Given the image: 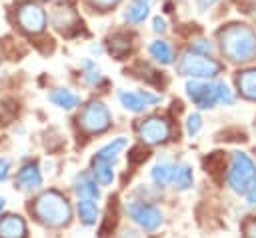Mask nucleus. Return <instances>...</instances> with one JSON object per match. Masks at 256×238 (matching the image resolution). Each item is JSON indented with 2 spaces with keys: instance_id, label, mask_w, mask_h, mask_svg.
Returning <instances> with one entry per match:
<instances>
[{
  "instance_id": "f257e3e1",
  "label": "nucleus",
  "mask_w": 256,
  "mask_h": 238,
  "mask_svg": "<svg viewBox=\"0 0 256 238\" xmlns=\"http://www.w3.org/2000/svg\"><path fill=\"white\" fill-rule=\"evenodd\" d=\"M222 54L236 64L248 62L256 56V32L246 24H230L218 34Z\"/></svg>"
},
{
  "instance_id": "f03ea898",
  "label": "nucleus",
  "mask_w": 256,
  "mask_h": 238,
  "mask_svg": "<svg viewBox=\"0 0 256 238\" xmlns=\"http://www.w3.org/2000/svg\"><path fill=\"white\" fill-rule=\"evenodd\" d=\"M32 212L46 226H64L72 218V208H70L68 200L56 190H48V192L40 194L34 200Z\"/></svg>"
},
{
  "instance_id": "7ed1b4c3",
  "label": "nucleus",
  "mask_w": 256,
  "mask_h": 238,
  "mask_svg": "<svg viewBox=\"0 0 256 238\" xmlns=\"http://www.w3.org/2000/svg\"><path fill=\"white\" fill-rule=\"evenodd\" d=\"M176 70H178V74L190 76L194 80H210L222 72V64L218 60H214L212 56H206V54H200L194 50H186L180 56Z\"/></svg>"
},
{
  "instance_id": "20e7f679",
  "label": "nucleus",
  "mask_w": 256,
  "mask_h": 238,
  "mask_svg": "<svg viewBox=\"0 0 256 238\" xmlns=\"http://www.w3.org/2000/svg\"><path fill=\"white\" fill-rule=\"evenodd\" d=\"M78 122V128L84 132V134H100L104 130L110 128V110L104 102L100 100H90L78 114L76 118Z\"/></svg>"
},
{
  "instance_id": "39448f33",
  "label": "nucleus",
  "mask_w": 256,
  "mask_h": 238,
  "mask_svg": "<svg viewBox=\"0 0 256 238\" xmlns=\"http://www.w3.org/2000/svg\"><path fill=\"white\" fill-rule=\"evenodd\" d=\"M254 180H256V164L250 160L248 154L234 152L232 154V162H230V170H228V184H230V188L234 192L244 194Z\"/></svg>"
},
{
  "instance_id": "423d86ee",
  "label": "nucleus",
  "mask_w": 256,
  "mask_h": 238,
  "mask_svg": "<svg viewBox=\"0 0 256 238\" xmlns=\"http://www.w3.org/2000/svg\"><path fill=\"white\" fill-rule=\"evenodd\" d=\"M46 12L36 2H22L16 8V22L28 34H40L46 28Z\"/></svg>"
},
{
  "instance_id": "0eeeda50",
  "label": "nucleus",
  "mask_w": 256,
  "mask_h": 238,
  "mask_svg": "<svg viewBox=\"0 0 256 238\" xmlns=\"http://www.w3.org/2000/svg\"><path fill=\"white\" fill-rule=\"evenodd\" d=\"M126 212H128V216L140 228H144L148 232L160 228V224H162V212L154 204H148V202H130L126 206Z\"/></svg>"
},
{
  "instance_id": "6e6552de",
  "label": "nucleus",
  "mask_w": 256,
  "mask_h": 238,
  "mask_svg": "<svg viewBox=\"0 0 256 238\" xmlns=\"http://www.w3.org/2000/svg\"><path fill=\"white\" fill-rule=\"evenodd\" d=\"M186 94H188V98H190L200 110H208V108H214V104H218L216 82L192 80V82L186 84Z\"/></svg>"
},
{
  "instance_id": "1a4fd4ad",
  "label": "nucleus",
  "mask_w": 256,
  "mask_h": 238,
  "mask_svg": "<svg viewBox=\"0 0 256 238\" xmlns=\"http://www.w3.org/2000/svg\"><path fill=\"white\" fill-rule=\"evenodd\" d=\"M172 136V126L166 118L150 116L140 124V138L146 144H162Z\"/></svg>"
},
{
  "instance_id": "9d476101",
  "label": "nucleus",
  "mask_w": 256,
  "mask_h": 238,
  "mask_svg": "<svg viewBox=\"0 0 256 238\" xmlns=\"http://www.w3.org/2000/svg\"><path fill=\"white\" fill-rule=\"evenodd\" d=\"M50 20L52 26L66 36L72 32V28H78V16L70 6H56L50 14Z\"/></svg>"
},
{
  "instance_id": "9b49d317",
  "label": "nucleus",
  "mask_w": 256,
  "mask_h": 238,
  "mask_svg": "<svg viewBox=\"0 0 256 238\" xmlns=\"http://www.w3.org/2000/svg\"><path fill=\"white\" fill-rule=\"evenodd\" d=\"M28 228L22 216L6 214L0 218V238H26Z\"/></svg>"
},
{
  "instance_id": "f8f14e48",
  "label": "nucleus",
  "mask_w": 256,
  "mask_h": 238,
  "mask_svg": "<svg viewBox=\"0 0 256 238\" xmlns=\"http://www.w3.org/2000/svg\"><path fill=\"white\" fill-rule=\"evenodd\" d=\"M16 184L22 188V190H34L42 184V174H40V168L38 164L30 162V164H24L18 174H16Z\"/></svg>"
},
{
  "instance_id": "ddd939ff",
  "label": "nucleus",
  "mask_w": 256,
  "mask_h": 238,
  "mask_svg": "<svg viewBox=\"0 0 256 238\" xmlns=\"http://www.w3.org/2000/svg\"><path fill=\"white\" fill-rule=\"evenodd\" d=\"M148 54L162 66H170L174 62V48L168 40H152L148 44Z\"/></svg>"
},
{
  "instance_id": "4468645a",
  "label": "nucleus",
  "mask_w": 256,
  "mask_h": 238,
  "mask_svg": "<svg viewBox=\"0 0 256 238\" xmlns=\"http://www.w3.org/2000/svg\"><path fill=\"white\" fill-rule=\"evenodd\" d=\"M150 0H132L124 10V20L128 24H140L150 14Z\"/></svg>"
},
{
  "instance_id": "2eb2a0df",
  "label": "nucleus",
  "mask_w": 256,
  "mask_h": 238,
  "mask_svg": "<svg viewBox=\"0 0 256 238\" xmlns=\"http://www.w3.org/2000/svg\"><path fill=\"white\" fill-rule=\"evenodd\" d=\"M236 86H238V92H240L244 98L256 100V68H248V70L238 72V76H236Z\"/></svg>"
},
{
  "instance_id": "dca6fc26",
  "label": "nucleus",
  "mask_w": 256,
  "mask_h": 238,
  "mask_svg": "<svg viewBox=\"0 0 256 238\" xmlns=\"http://www.w3.org/2000/svg\"><path fill=\"white\" fill-rule=\"evenodd\" d=\"M48 98L52 104H56L58 108H64V110H72L80 104V96L76 92H72L70 88H54Z\"/></svg>"
},
{
  "instance_id": "f3484780",
  "label": "nucleus",
  "mask_w": 256,
  "mask_h": 238,
  "mask_svg": "<svg viewBox=\"0 0 256 238\" xmlns=\"http://www.w3.org/2000/svg\"><path fill=\"white\" fill-rule=\"evenodd\" d=\"M74 192H76L80 198H90V200H94V198L100 196V190H98V186H96V180H94L88 172H82V174L76 178V182H74Z\"/></svg>"
},
{
  "instance_id": "a211bd4d",
  "label": "nucleus",
  "mask_w": 256,
  "mask_h": 238,
  "mask_svg": "<svg viewBox=\"0 0 256 238\" xmlns=\"http://www.w3.org/2000/svg\"><path fill=\"white\" fill-rule=\"evenodd\" d=\"M154 184L158 186H168L170 182H174V176H176V166L172 162H158L152 172H150Z\"/></svg>"
},
{
  "instance_id": "6ab92c4d",
  "label": "nucleus",
  "mask_w": 256,
  "mask_h": 238,
  "mask_svg": "<svg viewBox=\"0 0 256 238\" xmlns=\"http://www.w3.org/2000/svg\"><path fill=\"white\" fill-rule=\"evenodd\" d=\"M76 210H78L80 222L84 226L96 224V220H98V206H96V202H92L90 198H80V202L76 204Z\"/></svg>"
},
{
  "instance_id": "aec40b11",
  "label": "nucleus",
  "mask_w": 256,
  "mask_h": 238,
  "mask_svg": "<svg viewBox=\"0 0 256 238\" xmlns=\"http://www.w3.org/2000/svg\"><path fill=\"white\" fill-rule=\"evenodd\" d=\"M118 100L120 104L130 110V112H142L148 108V104L144 102V98L140 96V92H128V90H118Z\"/></svg>"
},
{
  "instance_id": "412c9836",
  "label": "nucleus",
  "mask_w": 256,
  "mask_h": 238,
  "mask_svg": "<svg viewBox=\"0 0 256 238\" xmlns=\"http://www.w3.org/2000/svg\"><path fill=\"white\" fill-rule=\"evenodd\" d=\"M132 48V38L128 34H114L108 40V50L114 58H124Z\"/></svg>"
},
{
  "instance_id": "4be33fe9",
  "label": "nucleus",
  "mask_w": 256,
  "mask_h": 238,
  "mask_svg": "<svg viewBox=\"0 0 256 238\" xmlns=\"http://www.w3.org/2000/svg\"><path fill=\"white\" fill-rule=\"evenodd\" d=\"M92 174H94L96 182H100V184H104V186H106V184H112V180H114L112 162L94 158V160H92Z\"/></svg>"
},
{
  "instance_id": "5701e85b",
  "label": "nucleus",
  "mask_w": 256,
  "mask_h": 238,
  "mask_svg": "<svg viewBox=\"0 0 256 238\" xmlns=\"http://www.w3.org/2000/svg\"><path fill=\"white\" fill-rule=\"evenodd\" d=\"M122 148H126V140H124V138H116V140L108 142L106 146H102V148L96 152V156H94V158L114 162V160H116V156L120 154V150H122Z\"/></svg>"
},
{
  "instance_id": "b1692460",
  "label": "nucleus",
  "mask_w": 256,
  "mask_h": 238,
  "mask_svg": "<svg viewBox=\"0 0 256 238\" xmlns=\"http://www.w3.org/2000/svg\"><path fill=\"white\" fill-rule=\"evenodd\" d=\"M194 182V174H192V166L190 164H182V166H176V176H174V184L180 188V190H188Z\"/></svg>"
},
{
  "instance_id": "393cba45",
  "label": "nucleus",
  "mask_w": 256,
  "mask_h": 238,
  "mask_svg": "<svg viewBox=\"0 0 256 238\" xmlns=\"http://www.w3.org/2000/svg\"><path fill=\"white\" fill-rule=\"evenodd\" d=\"M190 50L200 52V54H206V56H212L214 54V44L210 40H206V38H196V40H192Z\"/></svg>"
},
{
  "instance_id": "a878e982",
  "label": "nucleus",
  "mask_w": 256,
  "mask_h": 238,
  "mask_svg": "<svg viewBox=\"0 0 256 238\" xmlns=\"http://www.w3.org/2000/svg\"><path fill=\"white\" fill-rule=\"evenodd\" d=\"M216 94H218V102H220V104H226V106L234 104V94H232V90L228 88V84L216 82Z\"/></svg>"
},
{
  "instance_id": "bb28decb",
  "label": "nucleus",
  "mask_w": 256,
  "mask_h": 238,
  "mask_svg": "<svg viewBox=\"0 0 256 238\" xmlns=\"http://www.w3.org/2000/svg\"><path fill=\"white\" fill-rule=\"evenodd\" d=\"M200 130H202V116L198 112L188 114V118H186V132H188V136H196Z\"/></svg>"
},
{
  "instance_id": "cd10ccee",
  "label": "nucleus",
  "mask_w": 256,
  "mask_h": 238,
  "mask_svg": "<svg viewBox=\"0 0 256 238\" xmlns=\"http://www.w3.org/2000/svg\"><path fill=\"white\" fill-rule=\"evenodd\" d=\"M88 2H90V6H92V8H98L100 12H106V10L114 8L120 0H88Z\"/></svg>"
},
{
  "instance_id": "c85d7f7f",
  "label": "nucleus",
  "mask_w": 256,
  "mask_h": 238,
  "mask_svg": "<svg viewBox=\"0 0 256 238\" xmlns=\"http://www.w3.org/2000/svg\"><path fill=\"white\" fill-rule=\"evenodd\" d=\"M146 150L144 148H132L130 150V154H128V160L132 162V164H138V162H144L146 160Z\"/></svg>"
},
{
  "instance_id": "c756f323",
  "label": "nucleus",
  "mask_w": 256,
  "mask_h": 238,
  "mask_svg": "<svg viewBox=\"0 0 256 238\" xmlns=\"http://www.w3.org/2000/svg\"><path fill=\"white\" fill-rule=\"evenodd\" d=\"M84 82H86V84H100V82H102V74L98 72V68H90V70L84 74Z\"/></svg>"
},
{
  "instance_id": "7c9ffc66",
  "label": "nucleus",
  "mask_w": 256,
  "mask_h": 238,
  "mask_svg": "<svg viewBox=\"0 0 256 238\" xmlns=\"http://www.w3.org/2000/svg\"><path fill=\"white\" fill-rule=\"evenodd\" d=\"M244 238H256V218L244 222Z\"/></svg>"
},
{
  "instance_id": "2f4dec72",
  "label": "nucleus",
  "mask_w": 256,
  "mask_h": 238,
  "mask_svg": "<svg viewBox=\"0 0 256 238\" xmlns=\"http://www.w3.org/2000/svg\"><path fill=\"white\" fill-rule=\"evenodd\" d=\"M152 30H154V32H160V34L166 32V30H168L166 20H164L162 16H154V18H152Z\"/></svg>"
},
{
  "instance_id": "473e14b6",
  "label": "nucleus",
  "mask_w": 256,
  "mask_h": 238,
  "mask_svg": "<svg viewBox=\"0 0 256 238\" xmlns=\"http://www.w3.org/2000/svg\"><path fill=\"white\" fill-rule=\"evenodd\" d=\"M8 176H10V160L0 158V182H6Z\"/></svg>"
},
{
  "instance_id": "72a5a7b5",
  "label": "nucleus",
  "mask_w": 256,
  "mask_h": 238,
  "mask_svg": "<svg viewBox=\"0 0 256 238\" xmlns=\"http://www.w3.org/2000/svg\"><path fill=\"white\" fill-rule=\"evenodd\" d=\"M244 194H246V202H248L250 206H254V208H256V180L250 184V188H248Z\"/></svg>"
},
{
  "instance_id": "f704fd0d",
  "label": "nucleus",
  "mask_w": 256,
  "mask_h": 238,
  "mask_svg": "<svg viewBox=\"0 0 256 238\" xmlns=\"http://www.w3.org/2000/svg\"><path fill=\"white\" fill-rule=\"evenodd\" d=\"M140 96L144 98V102H146L148 106H152V104H158V102H160V96H156V94H150L148 90H140Z\"/></svg>"
},
{
  "instance_id": "c9c22d12",
  "label": "nucleus",
  "mask_w": 256,
  "mask_h": 238,
  "mask_svg": "<svg viewBox=\"0 0 256 238\" xmlns=\"http://www.w3.org/2000/svg\"><path fill=\"white\" fill-rule=\"evenodd\" d=\"M194 2H196V4H198L202 10H204V8H210L212 4H216L218 0H194Z\"/></svg>"
},
{
  "instance_id": "e433bc0d",
  "label": "nucleus",
  "mask_w": 256,
  "mask_h": 238,
  "mask_svg": "<svg viewBox=\"0 0 256 238\" xmlns=\"http://www.w3.org/2000/svg\"><path fill=\"white\" fill-rule=\"evenodd\" d=\"M120 238H140V234H136L134 230H124Z\"/></svg>"
},
{
  "instance_id": "4c0bfd02",
  "label": "nucleus",
  "mask_w": 256,
  "mask_h": 238,
  "mask_svg": "<svg viewBox=\"0 0 256 238\" xmlns=\"http://www.w3.org/2000/svg\"><path fill=\"white\" fill-rule=\"evenodd\" d=\"M252 18H254V22H256V4L252 6Z\"/></svg>"
},
{
  "instance_id": "58836bf2",
  "label": "nucleus",
  "mask_w": 256,
  "mask_h": 238,
  "mask_svg": "<svg viewBox=\"0 0 256 238\" xmlns=\"http://www.w3.org/2000/svg\"><path fill=\"white\" fill-rule=\"evenodd\" d=\"M4 202H6V200H4L2 196H0V212H2V208H4Z\"/></svg>"
},
{
  "instance_id": "ea45409f",
  "label": "nucleus",
  "mask_w": 256,
  "mask_h": 238,
  "mask_svg": "<svg viewBox=\"0 0 256 238\" xmlns=\"http://www.w3.org/2000/svg\"><path fill=\"white\" fill-rule=\"evenodd\" d=\"M48 2H54V0H48Z\"/></svg>"
}]
</instances>
